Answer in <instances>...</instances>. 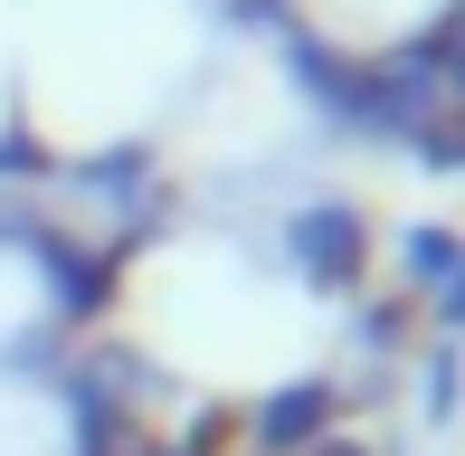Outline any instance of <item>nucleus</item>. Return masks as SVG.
I'll return each mask as SVG.
<instances>
[{"label": "nucleus", "instance_id": "f257e3e1", "mask_svg": "<svg viewBox=\"0 0 465 456\" xmlns=\"http://www.w3.org/2000/svg\"><path fill=\"white\" fill-rule=\"evenodd\" d=\"M48 95H76V143H104L114 124H143L200 67L190 0H57L48 10ZM29 57V67H38Z\"/></svg>", "mask_w": 465, "mask_h": 456}, {"label": "nucleus", "instance_id": "f03ea898", "mask_svg": "<svg viewBox=\"0 0 465 456\" xmlns=\"http://www.w3.org/2000/svg\"><path fill=\"white\" fill-rule=\"evenodd\" d=\"M143 285H153L143 304H172L181 314V333H162V352L181 371H276L285 362L294 304L247 257H228V247H172Z\"/></svg>", "mask_w": 465, "mask_h": 456}, {"label": "nucleus", "instance_id": "7ed1b4c3", "mask_svg": "<svg viewBox=\"0 0 465 456\" xmlns=\"http://www.w3.org/2000/svg\"><path fill=\"white\" fill-rule=\"evenodd\" d=\"M304 10H313V29H323V38H351V48H390V38L428 29V19H437V0H304Z\"/></svg>", "mask_w": 465, "mask_h": 456}]
</instances>
